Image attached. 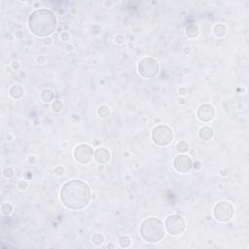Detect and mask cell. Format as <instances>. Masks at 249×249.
I'll return each instance as SVG.
<instances>
[{
    "mask_svg": "<svg viewBox=\"0 0 249 249\" xmlns=\"http://www.w3.org/2000/svg\"><path fill=\"white\" fill-rule=\"evenodd\" d=\"M178 94H180L181 96H184L187 94V88L185 86H182L178 89Z\"/></svg>",
    "mask_w": 249,
    "mask_h": 249,
    "instance_id": "obj_30",
    "label": "cell"
},
{
    "mask_svg": "<svg viewBox=\"0 0 249 249\" xmlns=\"http://www.w3.org/2000/svg\"><path fill=\"white\" fill-rule=\"evenodd\" d=\"M197 135H199V139L202 141H209L214 136V130H213L212 128L208 127V126H204V127H202L199 130Z\"/></svg>",
    "mask_w": 249,
    "mask_h": 249,
    "instance_id": "obj_12",
    "label": "cell"
},
{
    "mask_svg": "<svg viewBox=\"0 0 249 249\" xmlns=\"http://www.w3.org/2000/svg\"><path fill=\"white\" fill-rule=\"evenodd\" d=\"M233 215H235V208L229 202H220L213 207V216L218 222H229L233 218Z\"/></svg>",
    "mask_w": 249,
    "mask_h": 249,
    "instance_id": "obj_7",
    "label": "cell"
},
{
    "mask_svg": "<svg viewBox=\"0 0 249 249\" xmlns=\"http://www.w3.org/2000/svg\"><path fill=\"white\" fill-rule=\"evenodd\" d=\"M110 113H111V110H110V107L107 106L105 104H102L100 106L97 108L96 110V114L97 116L101 119H105V118L109 117L110 116Z\"/></svg>",
    "mask_w": 249,
    "mask_h": 249,
    "instance_id": "obj_17",
    "label": "cell"
},
{
    "mask_svg": "<svg viewBox=\"0 0 249 249\" xmlns=\"http://www.w3.org/2000/svg\"><path fill=\"white\" fill-rule=\"evenodd\" d=\"M219 174H220V176H222V177H226L228 175V171L226 170V169H221V170L219 171Z\"/></svg>",
    "mask_w": 249,
    "mask_h": 249,
    "instance_id": "obj_40",
    "label": "cell"
},
{
    "mask_svg": "<svg viewBox=\"0 0 249 249\" xmlns=\"http://www.w3.org/2000/svg\"><path fill=\"white\" fill-rule=\"evenodd\" d=\"M65 50L67 51L68 53L72 52V51L74 50V46H73L72 44H67V45L65 46Z\"/></svg>",
    "mask_w": 249,
    "mask_h": 249,
    "instance_id": "obj_38",
    "label": "cell"
},
{
    "mask_svg": "<svg viewBox=\"0 0 249 249\" xmlns=\"http://www.w3.org/2000/svg\"><path fill=\"white\" fill-rule=\"evenodd\" d=\"M28 20L41 22L39 25H37V26L30 29L33 34H35L36 36L48 37L49 35H51L56 30L55 26L46 24H54V22H56V18L55 16V14H54L53 12H51L50 10H47V9L36 10V11L32 12L31 14H30Z\"/></svg>",
    "mask_w": 249,
    "mask_h": 249,
    "instance_id": "obj_3",
    "label": "cell"
},
{
    "mask_svg": "<svg viewBox=\"0 0 249 249\" xmlns=\"http://www.w3.org/2000/svg\"><path fill=\"white\" fill-rule=\"evenodd\" d=\"M24 178L26 179V180H30L32 178V172L29 170H26L25 172L24 173Z\"/></svg>",
    "mask_w": 249,
    "mask_h": 249,
    "instance_id": "obj_34",
    "label": "cell"
},
{
    "mask_svg": "<svg viewBox=\"0 0 249 249\" xmlns=\"http://www.w3.org/2000/svg\"><path fill=\"white\" fill-rule=\"evenodd\" d=\"M165 228L166 231L170 235L176 237L186 229V221L185 218L180 214H170L165 220Z\"/></svg>",
    "mask_w": 249,
    "mask_h": 249,
    "instance_id": "obj_6",
    "label": "cell"
},
{
    "mask_svg": "<svg viewBox=\"0 0 249 249\" xmlns=\"http://www.w3.org/2000/svg\"><path fill=\"white\" fill-rule=\"evenodd\" d=\"M28 187V182L26 179H22L18 182V188H19L20 191H25Z\"/></svg>",
    "mask_w": 249,
    "mask_h": 249,
    "instance_id": "obj_23",
    "label": "cell"
},
{
    "mask_svg": "<svg viewBox=\"0 0 249 249\" xmlns=\"http://www.w3.org/2000/svg\"><path fill=\"white\" fill-rule=\"evenodd\" d=\"M107 247H108V248H109V247H111V248H114V247H115V245H114V244H111V243H110V244H108V245H107Z\"/></svg>",
    "mask_w": 249,
    "mask_h": 249,
    "instance_id": "obj_45",
    "label": "cell"
},
{
    "mask_svg": "<svg viewBox=\"0 0 249 249\" xmlns=\"http://www.w3.org/2000/svg\"><path fill=\"white\" fill-rule=\"evenodd\" d=\"M105 166L104 165H97V170L98 171H104Z\"/></svg>",
    "mask_w": 249,
    "mask_h": 249,
    "instance_id": "obj_42",
    "label": "cell"
},
{
    "mask_svg": "<svg viewBox=\"0 0 249 249\" xmlns=\"http://www.w3.org/2000/svg\"><path fill=\"white\" fill-rule=\"evenodd\" d=\"M227 31H228L227 26L224 24H220V22L219 24H215L212 27L213 34L218 38L225 37L226 34H227Z\"/></svg>",
    "mask_w": 249,
    "mask_h": 249,
    "instance_id": "obj_15",
    "label": "cell"
},
{
    "mask_svg": "<svg viewBox=\"0 0 249 249\" xmlns=\"http://www.w3.org/2000/svg\"><path fill=\"white\" fill-rule=\"evenodd\" d=\"M213 101H214L215 104H219V102H220V96H218V94H214V96H213Z\"/></svg>",
    "mask_w": 249,
    "mask_h": 249,
    "instance_id": "obj_39",
    "label": "cell"
},
{
    "mask_svg": "<svg viewBox=\"0 0 249 249\" xmlns=\"http://www.w3.org/2000/svg\"><path fill=\"white\" fill-rule=\"evenodd\" d=\"M175 148H176V150L178 151L179 153L185 154V153H187L190 150V145H189V143L187 142V141L181 140V141H179V142L176 143Z\"/></svg>",
    "mask_w": 249,
    "mask_h": 249,
    "instance_id": "obj_18",
    "label": "cell"
},
{
    "mask_svg": "<svg viewBox=\"0 0 249 249\" xmlns=\"http://www.w3.org/2000/svg\"><path fill=\"white\" fill-rule=\"evenodd\" d=\"M20 66V62L18 60H13L11 62V67L13 68V70H19Z\"/></svg>",
    "mask_w": 249,
    "mask_h": 249,
    "instance_id": "obj_28",
    "label": "cell"
},
{
    "mask_svg": "<svg viewBox=\"0 0 249 249\" xmlns=\"http://www.w3.org/2000/svg\"><path fill=\"white\" fill-rule=\"evenodd\" d=\"M130 41H134V37H133V36H130Z\"/></svg>",
    "mask_w": 249,
    "mask_h": 249,
    "instance_id": "obj_46",
    "label": "cell"
},
{
    "mask_svg": "<svg viewBox=\"0 0 249 249\" xmlns=\"http://www.w3.org/2000/svg\"><path fill=\"white\" fill-rule=\"evenodd\" d=\"M94 148L87 143H80L74 148L73 157L76 161L82 165L91 163L94 159Z\"/></svg>",
    "mask_w": 249,
    "mask_h": 249,
    "instance_id": "obj_8",
    "label": "cell"
},
{
    "mask_svg": "<svg viewBox=\"0 0 249 249\" xmlns=\"http://www.w3.org/2000/svg\"><path fill=\"white\" fill-rule=\"evenodd\" d=\"M24 88L20 85H14L9 89V94L13 99H20L24 96Z\"/></svg>",
    "mask_w": 249,
    "mask_h": 249,
    "instance_id": "obj_13",
    "label": "cell"
},
{
    "mask_svg": "<svg viewBox=\"0 0 249 249\" xmlns=\"http://www.w3.org/2000/svg\"><path fill=\"white\" fill-rule=\"evenodd\" d=\"M182 51H183V54H184V55H187V56L190 55V54H191V52H192L191 48L188 47V46H186V47H184V48H183V50H182Z\"/></svg>",
    "mask_w": 249,
    "mask_h": 249,
    "instance_id": "obj_36",
    "label": "cell"
},
{
    "mask_svg": "<svg viewBox=\"0 0 249 249\" xmlns=\"http://www.w3.org/2000/svg\"><path fill=\"white\" fill-rule=\"evenodd\" d=\"M216 111L214 106L209 103H202L197 109V117L202 123H209L215 118Z\"/></svg>",
    "mask_w": 249,
    "mask_h": 249,
    "instance_id": "obj_10",
    "label": "cell"
},
{
    "mask_svg": "<svg viewBox=\"0 0 249 249\" xmlns=\"http://www.w3.org/2000/svg\"><path fill=\"white\" fill-rule=\"evenodd\" d=\"M105 241V237L104 235L100 233H96L92 237V242L94 243V245L96 246H100L104 243Z\"/></svg>",
    "mask_w": 249,
    "mask_h": 249,
    "instance_id": "obj_20",
    "label": "cell"
},
{
    "mask_svg": "<svg viewBox=\"0 0 249 249\" xmlns=\"http://www.w3.org/2000/svg\"><path fill=\"white\" fill-rule=\"evenodd\" d=\"M45 60H46L45 56H42V55H39V56H38L37 58H36V61H37V63H39V64H42V63H44Z\"/></svg>",
    "mask_w": 249,
    "mask_h": 249,
    "instance_id": "obj_33",
    "label": "cell"
},
{
    "mask_svg": "<svg viewBox=\"0 0 249 249\" xmlns=\"http://www.w3.org/2000/svg\"><path fill=\"white\" fill-rule=\"evenodd\" d=\"M55 174H56V175H58V176H61V175H63V174H64V172H65V168H64V166H56L55 168Z\"/></svg>",
    "mask_w": 249,
    "mask_h": 249,
    "instance_id": "obj_25",
    "label": "cell"
},
{
    "mask_svg": "<svg viewBox=\"0 0 249 249\" xmlns=\"http://www.w3.org/2000/svg\"><path fill=\"white\" fill-rule=\"evenodd\" d=\"M69 39H70V34H69L67 31L61 32V34H60V40H62V41H68Z\"/></svg>",
    "mask_w": 249,
    "mask_h": 249,
    "instance_id": "obj_27",
    "label": "cell"
},
{
    "mask_svg": "<svg viewBox=\"0 0 249 249\" xmlns=\"http://www.w3.org/2000/svg\"><path fill=\"white\" fill-rule=\"evenodd\" d=\"M178 103L181 104V105H184L185 103H186V100H185V98L183 96H181L180 98H178Z\"/></svg>",
    "mask_w": 249,
    "mask_h": 249,
    "instance_id": "obj_41",
    "label": "cell"
},
{
    "mask_svg": "<svg viewBox=\"0 0 249 249\" xmlns=\"http://www.w3.org/2000/svg\"><path fill=\"white\" fill-rule=\"evenodd\" d=\"M7 139H9V140H12V135L10 134V133H8V134H7Z\"/></svg>",
    "mask_w": 249,
    "mask_h": 249,
    "instance_id": "obj_44",
    "label": "cell"
},
{
    "mask_svg": "<svg viewBox=\"0 0 249 249\" xmlns=\"http://www.w3.org/2000/svg\"><path fill=\"white\" fill-rule=\"evenodd\" d=\"M60 199L67 209L79 211L88 206L91 202V187L86 182L78 179L66 181L60 188Z\"/></svg>",
    "mask_w": 249,
    "mask_h": 249,
    "instance_id": "obj_1",
    "label": "cell"
},
{
    "mask_svg": "<svg viewBox=\"0 0 249 249\" xmlns=\"http://www.w3.org/2000/svg\"><path fill=\"white\" fill-rule=\"evenodd\" d=\"M193 166V161L190 156L186 154H181L174 158L173 168L179 173H187L191 170Z\"/></svg>",
    "mask_w": 249,
    "mask_h": 249,
    "instance_id": "obj_9",
    "label": "cell"
},
{
    "mask_svg": "<svg viewBox=\"0 0 249 249\" xmlns=\"http://www.w3.org/2000/svg\"><path fill=\"white\" fill-rule=\"evenodd\" d=\"M118 242H119V245L122 248H128L132 244V238L129 235H121L118 238Z\"/></svg>",
    "mask_w": 249,
    "mask_h": 249,
    "instance_id": "obj_19",
    "label": "cell"
},
{
    "mask_svg": "<svg viewBox=\"0 0 249 249\" xmlns=\"http://www.w3.org/2000/svg\"><path fill=\"white\" fill-rule=\"evenodd\" d=\"M202 166V164L199 161H196L195 163H193V166L192 168H194L195 169H197V170H199V169H201Z\"/></svg>",
    "mask_w": 249,
    "mask_h": 249,
    "instance_id": "obj_32",
    "label": "cell"
},
{
    "mask_svg": "<svg viewBox=\"0 0 249 249\" xmlns=\"http://www.w3.org/2000/svg\"><path fill=\"white\" fill-rule=\"evenodd\" d=\"M115 43L117 45H123L125 43V37L123 36L122 34H118L116 37H115Z\"/></svg>",
    "mask_w": 249,
    "mask_h": 249,
    "instance_id": "obj_26",
    "label": "cell"
},
{
    "mask_svg": "<svg viewBox=\"0 0 249 249\" xmlns=\"http://www.w3.org/2000/svg\"><path fill=\"white\" fill-rule=\"evenodd\" d=\"M27 161H28V164H35L36 163V157L35 156H29V157L27 158Z\"/></svg>",
    "mask_w": 249,
    "mask_h": 249,
    "instance_id": "obj_35",
    "label": "cell"
},
{
    "mask_svg": "<svg viewBox=\"0 0 249 249\" xmlns=\"http://www.w3.org/2000/svg\"><path fill=\"white\" fill-rule=\"evenodd\" d=\"M40 98H41V100L44 102V103H51V102H53L54 100H55V99H54L55 98V94H54V92L52 91V90L45 89L41 92Z\"/></svg>",
    "mask_w": 249,
    "mask_h": 249,
    "instance_id": "obj_16",
    "label": "cell"
},
{
    "mask_svg": "<svg viewBox=\"0 0 249 249\" xmlns=\"http://www.w3.org/2000/svg\"><path fill=\"white\" fill-rule=\"evenodd\" d=\"M137 71L141 77L145 79H152L160 72V63L152 56H145L141 58L137 64Z\"/></svg>",
    "mask_w": 249,
    "mask_h": 249,
    "instance_id": "obj_5",
    "label": "cell"
},
{
    "mask_svg": "<svg viewBox=\"0 0 249 249\" xmlns=\"http://www.w3.org/2000/svg\"><path fill=\"white\" fill-rule=\"evenodd\" d=\"M43 44H44L45 46H51L53 44V39L51 37H45L44 39H43Z\"/></svg>",
    "mask_w": 249,
    "mask_h": 249,
    "instance_id": "obj_29",
    "label": "cell"
},
{
    "mask_svg": "<svg viewBox=\"0 0 249 249\" xmlns=\"http://www.w3.org/2000/svg\"><path fill=\"white\" fill-rule=\"evenodd\" d=\"M140 237L149 243H157L165 237L166 228L163 221L157 217H149L140 225Z\"/></svg>",
    "mask_w": 249,
    "mask_h": 249,
    "instance_id": "obj_2",
    "label": "cell"
},
{
    "mask_svg": "<svg viewBox=\"0 0 249 249\" xmlns=\"http://www.w3.org/2000/svg\"><path fill=\"white\" fill-rule=\"evenodd\" d=\"M2 174H3L4 177H6V178H12L13 176H14V170H13V168H6L3 169V171H2Z\"/></svg>",
    "mask_w": 249,
    "mask_h": 249,
    "instance_id": "obj_24",
    "label": "cell"
},
{
    "mask_svg": "<svg viewBox=\"0 0 249 249\" xmlns=\"http://www.w3.org/2000/svg\"><path fill=\"white\" fill-rule=\"evenodd\" d=\"M63 107H64V105H63V102L60 100V99H55L53 102H52V109L54 112H60L63 110Z\"/></svg>",
    "mask_w": 249,
    "mask_h": 249,
    "instance_id": "obj_22",
    "label": "cell"
},
{
    "mask_svg": "<svg viewBox=\"0 0 249 249\" xmlns=\"http://www.w3.org/2000/svg\"><path fill=\"white\" fill-rule=\"evenodd\" d=\"M111 154L110 151L105 147H98L94 150V159L96 161L97 165H105L110 160Z\"/></svg>",
    "mask_w": 249,
    "mask_h": 249,
    "instance_id": "obj_11",
    "label": "cell"
},
{
    "mask_svg": "<svg viewBox=\"0 0 249 249\" xmlns=\"http://www.w3.org/2000/svg\"><path fill=\"white\" fill-rule=\"evenodd\" d=\"M153 142L156 145L165 147L172 142L173 140V130L170 127L165 124H160L156 126L151 132Z\"/></svg>",
    "mask_w": 249,
    "mask_h": 249,
    "instance_id": "obj_4",
    "label": "cell"
},
{
    "mask_svg": "<svg viewBox=\"0 0 249 249\" xmlns=\"http://www.w3.org/2000/svg\"><path fill=\"white\" fill-rule=\"evenodd\" d=\"M13 210H14V207L10 202H3L1 204V213L5 216L11 215L13 213Z\"/></svg>",
    "mask_w": 249,
    "mask_h": 249,
    "instance_id": "obj_21",
    "label": "cell"
},
{
    "mask_svg": "<svg viewBox=\"0 0 249 249\" xmlns=\"http://www.w3.org/2000/svg\"><path fill=\"white\" fill-rule=\"evenodd\" d=\"M185 34L190 39H196L199 35V28L197 24H191L187 25V27L185 28Z\"/></svg>",
    "mask_w": 249,
    "mask_h": 249,
    "instance_id": "obj_14",
    "label": "cell"
},
{
    "mask_svg": "<svg viewBox=\"0 0 249 249\" xmlns=\"http://www.w3.org/2000/svg\"><path fill=\"white\" fill-rule=\"evenodd\" d=\"M197 155V151L195 149H191L190 150V156H196Z\"/></svg>",
    "mask_w": 249,
    "mask_h": 249,
    "instance_id": "obj_43",
    "label": "cell"
},
{
    "mask_svg": "<svg viewBox=\"0 0 249 249\" xmlns=\"http://www.w3.org/2000/svg\"><path fill=\"white\" fill-rule=\"evenodd\" d=\"M24 31H22V30H16V31H15V36L19 40L22 39V38H24Z\"/></svg>",
    "mask_w": 249,
    "mask_h": 249,
    "instance_id": "obj_31",
    "label": "cell"
},
{
    "mask_svg": "<svg viewBox=\"0 0 249 249\" xmlns=\"http://www.w3.org/2000/svg\"><path fill=\"white\" fill-rule=\"evenodd\" d=\"M113 5H114V2L113 1H108V0H107V1H104V6L106 7V8H111Z\"/></svg>",
    "mask_w": 249,
    "mask_h": 249,
    "instance_id": "obj_37",
    "label": "cell"
}]
</instances>
